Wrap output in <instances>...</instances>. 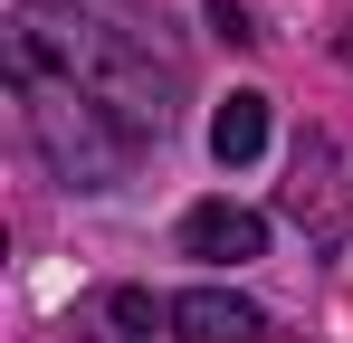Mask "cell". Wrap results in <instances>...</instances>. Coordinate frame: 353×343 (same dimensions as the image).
<instances>
[{
  "mask_svg": "<svg viewBox=\"0 0 353 343\" xmlns=\"http://www.w3.org/2000/svg\"><path fill=\"white\" fill-rule=\"evenodd\" d=\"M0 67L19 86L29 143L77 191H115L181 105V57L115 0H19L0 29Z\"/></svg>",
  "mask_w": 353,
  "mask_h": 343,
  "instance_id": "cell-1",
  "label": "cell"
},
{
  "mask_svg": "<svg viewBox=\"0 0 353 343\" xmlns=\"http://www.w3.org/2000/svg\"><path fill=\"white\" fill-rule=\"evenodd\" d=\"M181 258H201V267H248V258H268V220L239 210V200H201V210L181 220Z\"/></svg>",
  "mask_w": 353,
  "mask_h": 343,
  "instance_id": "cell-2",
  "label": "cell"
},
{
  "mask_svg": "<svg viewBox=\"0 0 353 343\" xmlns=\"http://www.w3.org/2000/svg\"><path fill=\"white\" fill-rule=\"evenodd\" d=\"M163 324H172L181 343H258V334H268V315H258L248 295H220V286L172 295V305H163Z\"/></svg>",
  "mask_w": 353,
  "mask_h": 343,
  "instance_id": "cell-3",
  "label": "cell"
},
{
  "mask_svg": "<svg viewBox=\"0 0 353 343\" xmlns=\"http://www.w3.org/2000/svg\"><path fill=\"white\" fill-rule=\"evenodd\" d=\"M287 210L296 220H315L325 238L344 229V200H334V143H305L296 153V181H287Z\"/></svg>",
  "mask_w": 353,
  "mask_h": 343,
  "instance_id": "cell-4",
  "label": "cell"
},
{
  "mask_svg": "<svg viewBox=\"0 0 353 343\" xmlns=\"http://www.w3.org/2000/svg\"><path fill=\"white\" fill-rule=\"evenodd\" d=\"M210 153H220V163H258V153H268V96H258V86H239L230 105L210 114Z\"/></svg>",
  "mask_w": 353,
  "mask_h": 343,
  "instance_id": "cell-5",
  "label": "cell"
},
{
  "mask_svg": "<svg viewBox=\"0 0 353 343\" xmlns=\"http://www.w3.org/2000/svg\"><path fill=\"white\" fill-rule=\"evenodd\" d=\"M105 324H115V334H153V295H143V286H115V295H105Z\"/></svg>",
  "mask_w": 353,
  "mask_h": 343,
  "instance_id": "cell-6",
  "label": "cell"
},
{
  "mask_svg": "<svg viewBox=\"0 0 353 343\" xmlns=\"http://www.w3.org/2000/svg\"><path fill=\"white\" fill-rule=\"evenodd\" d=\"M210 29H220V39H230V48H248V39H258V29H248V10H239V0H210Z\"/></svg>",
  "mask_w": 353,
  "mask_h": 343,
  "instance_id": "cell-7",
  "label": "cell"
}]
</instances>
